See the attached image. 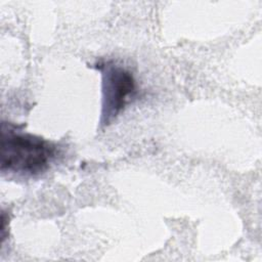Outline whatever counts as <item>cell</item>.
Masks as SVG:
<instances>
[{
  "label": "cell",
  "instance_id": "obj_1",
  "mask_svg": "<svg viewBox=\"0 0 262 262\" xmlns=\"http://www.w3.org/2000/svg\"><path fill=\"white\" fill-rule=\"evenodd\" d=\"M55 146L49 141L15 131L2 124L0 169L25 176L43 173L54 158Z\"/></svg>",
  "mask_w": 262,
  "mask_h": 262
},
{
  "label": "cell",
  "instance_id": "obj_2",
  "mask_svg": "<svg viewBox=\"0 0 262 262\" xmlns=\"http://www.w3.org/2000/svg\"><path fill=\"white\" fill-rule=\"evenodd\" d=\"M101 124H110L124 108L129 97L135 92L132 74L120 66L106 63L102 71Z\"/></svg>",
  "mask_w": 262,
  "mask_h": 262
}]
</instances>
